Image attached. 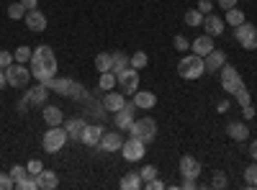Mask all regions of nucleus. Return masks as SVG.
<instances>
[{"label":"nucleus","instance_id":"obj_15","mask_svg":"<svg viewBox=\"0 0 257 190\" xmlns=\"http://www.w3.org/2000/svg\"><path fill=\"white\" fill-rule=\"evenodd\" d=\"M180 175H183V177H193V180H196V177L201 175V162H198L196 157H190V154L180 157Z\"/></svg>","mask_w":257,"mask_h":190},{"label":"nucleus","instance_id":"obj_7","mask_svg":"<svg viewBox=\"0 0 257 190\" xmlns=\"http://www.w3.org/2000/svg\"><path fill=\"white\" fill-rule=\"evenodd\" d=\"M67 139H70L67 136V129H62V126H52V129L44 134V149L54 154V152H59L62 146L67 144Z\"/></svg>","mask_w":257,"mask_h":190},{"label":"nucleus","instance_id":"obj_43","mask_svg":"<svg viewBox=\"0 0 257 190\" xmlns=\"http://www.w3.org/2000/svg\"><path fill=\"white\" fill-rule=\"evenodd\" d=\"M26 170H29V175H39L41 170H44V164H41L39 159H31V162H29V167H26Z\"/></svg>","mask_w":257,"mask_h":190},{"label":"nucleus","instance_id":"obj_23","mask_svg":"<svg viewBox=\"0 0 257 190\" xmlns=\"http://www.w3.org/2000/svg\"><path fill=\"white\" fill-rule=\"evenodd\" d=\"M123 105H126V98L121 95V93H105V98H103V108L105 111H121L123 108Z\"/></svg>","mask_w":257,"mask_h":190},{"label":"nucleus","instance_id":"obj_37","mask_svg":"<svg viewBox=\"0 0 257 190\" xmlns=\"http://www.w3.org/2000/svg\"><path fill=\"white\" fill-rule=\"evenodd\" d=\"M8 175L13 177V182H18L21 177H26V175H29V170H26V167H24V164H13Z\"/></svg>","mask_w":257,"mask_h":190},{"label":"nucleus","instance_id":"obj_1","mask_svg":"<svg viewBox=\"0 0 257 190\" xmlns=\"http://www.w3.org/2000/svg\"><path fill=\"white\" fill-rule=\"evenodd\" d=\"M29 70H31V77H36L39 82H49L57 75V57H54L52 47H47V44L36 47L31 54V62H29Z\"/></svg>","mask_w":257,"mask_h":190},{"label":"nucleus","instance_id":"obj_21","mask_svg":"<svg viewBox=\"0 0 257 190\" xmlns=\"http://www.w3.org/2000/svg\"><path fill=\"white\" fill-rule=\"evenodd\" d=\"M36 180H39V190H54L59 185V177H57L54 170H41L36 175Z\"/></svg>","mask_w":257,"mask_h":190},{"label":"nucleus","instance_id":"obj_33","mask_svg":"<svg viewBox=\"0 0 257 190\" xmlns=\"http://www.w3.org/2000/svg\"><path fill=\"white\" fill-rule=\"evenodd\" d=\"M8 18H13V21H21V18H26V8H24V3H11L8 6Z\"/></svg>","mask_w":257,"mask_h":190},{"label":"nucleus","instance_id":"obj_16","mask_svg":"<svg viewBox=\"0 0 257 190\" xmlns=\"http://www.w3.org/2000/svg\"><path fill=\"white\" fill-rule=\"evenodd\" d=\"M201 26L206 29L208 36H221V34H224V18L208 13V16H203V24H201Z\"/></svg>","mask_w":257,"mask_h":190},{"label":"nucleus","instance_id":"obj_11","mask_svg":"<svg viewBox=\"0 0 257 190\" xmlns=\"http://www.w3.org/2000/svg\"><path fill=\"white\" fill-rule=\"evenodd\" d=\"M134 111H137V103H126L121 111H116V116H113V123L118 126V129H123V131H128V126H132L137 118H134Z\"/></svg>","mask_w":257,"mask_h":190},{"label":"nucleus","instance_id":"obj_46","mask_svg":"<svg viewBox=\"0 0 257 190\" xmlns=\"http://www.w3.org/2000/svg\"><path fill=\"white\" fill-rule=\"evenodd\" d=\"M242 113H244V118H247V121H249V118H254V108H252V103H249V105H244Z\"/></svg>","mask_w":257,"mask_h":190},{"label":"nucleus","instance_id":"obj_9","mask_svg":"<svg viewBox=\"0 0 257 190\" xmlns=\"http://www.w3.org/2000/svg\"><path fill=\"white\" fill-rule=\"evenodd\" d=\"M144 141L142 139H137V136H128V141H123V146H121V154H123V159L126 162H139L142 157H144Z\"/></svg>","mask_w":257,"mask_h":190},{"label":"nucleus","instance_id":"obj_18","mask_svg":"<svg viewBox=\"0 0 257 190\" xmlns=\"http://www.w3.org/2000/svg\"><path fill=\"white\" fill-rule=\"evenodd\" d=\"M47 93H49V88L44 85V82H39L36 88H26V103L44 105V103H47Z\"/></svg>","mask_w":257,"mask_h":190},{"label":"nucleus","instance_id":"obj_48","mask_svg":"<svg viewBox=\"0 0 257 190\" xmlns=\"http://www.w3.org/2000/svg\"><path fill=\"white\" fill-rule=\"evenodd\" d=\"M21 3H24V8H26V11H34V8L39 6V0H21Z\"/></svg>","mask_w":257,"mask_h":190},{"label":"nucleus","instance_id":"obj_17","mask_svg":"<svg viewBox=\"0 0 257 190\" xmlns=\"http://www.w3.org/2000/svg\"><path fill=\"white\" fill-rule=\"evenodd\" d=\"M26 26L31 29V31H44L47 29V16L41 13L39 8H34V11H26Z\"/></svg>","mask_w":257,"mask_h":190},{"label":"nucleus","instance_id":"obj_10","mask_svg":"<svg viewBox=\"0 0 257 190\" xmlns=\"http://www.w3.org/2000/svg\"><path fill=\"white\" fill-rule=\"evenodd\" d=\"M116 82L121 85V90H126V93H137V90H139V72H137L134 67H126L123 72L116 75Z\"/></svg>","mask_w":257,"mask_h":190},{"label":"nucleus","instance_id":"obj_52","mask_svg":"<svg viewBox=\"0 0 257 190\" xmlns=\"http://www.w3.org/2000/svg\"><path fill=\"white\" fill-rule=\"evenodd\" d=\"M249 154H252V159L257 162V141H252V146H249Z\"/></svg>","mask_w":257,"mask_h":190},{"label":"nucleus","instance_id":"obj_22","mask_svg":"<svg viewBox=\"0 0 257 190\" xmlns=\"http://www.w3.org/2000/svg\"><path fill=\"white\" fill-rule=\"evenodd\" d=\"M226 134H229L234 141H244V139L249 136V129H247V123L231 121V123H226Z\"/></svg>","mask_w":257,"mask_h":190},{"label":"nucleus","instance_id":"obj_27","mask_svg":"<svg viewBox=\"0 0 257 190\" xmlns=\"http://www.w3.org/2000/svg\"><path fill=\"white\" fill-rule=\"evenodd\" d=\"M95 67H98L100 72H111V70H113V54H108V52L98 54V57H95Z\"/></svg>","mask_w":257,"mask_h":190},{"label":"nucleus","instance_id":"obj_31","mask_svg":"<svg viewBox=\"0 0 257 190\" xmlns=\"http://www.w3.org/2000/svg\"><path fill=\"white\" fill-rule=\"evenodd\" d=\"M128 65H132L134 70H144V67L149 65V57H147L144 52H134L132 59H128Z\"/></svg>","mask_w":257,"mask_h":190},{"label":"nucleus","instance_id":"obj_39","mask_svg":"<svg viewBox=\"0 0 257 190\" xmlns=\"http://www.w3.org/2000/svg\"><path fill=\"white\" fill-rule=\"evenodd\" d=\"M173 44H175V49H178V52H188V49H190V41H188L185 36H180V34L175 36Z\"/></svg>","mask_w":257,"mask_h":190},{"label":"nucleus","instance_id":"obj_44","mask_svg":"<svg viewBox=\"0 0 257 190\" xmlns=\"http://www.w3.org/2000/svg\"><path fill=\"white\" fill-rule=\"evenodd\" d=\"M144 187H147V190H162V187H165V182L155 177V180H149V182H144Z\"/></svg>","mask_w":257,"mask_h":190},{"label":"nucleus","instance_id":"obj_26","mask_svg":"<svg viewBox=\"0 0 257 190\" xmlns=\"http://www.w3.org/2000/svg\"><path fill=\"white\" fill-rule=\"evenodd\" d=\"M144 182H142V175L139 172H128V175H123L121 177V187L123 190H139Z\"/></svg>","mask_w":257,"mask_h":190},{"label":"nucleus","instance_id":"obj_14","mask_svg":"<svg viewBox=\"0 0 257 190\" xmlns=\"http://www.w3.org/2000/svg\"><path fill=\"white\" fill-rule=\"evenodd\" d=\"M98 146H100V152H118L123 146V136L118 131H105Z\"/></svg>","mask_w":257,"mask_h":190},{"label":"nucleus","instance_id":"obj_6","mask_svg":"<svg viewBox=\"0 0 257 190\" xmlns=\"http://www.w3.org/2000/svg\"><path fill=\"white\" fill-rule=\"evenodd\" d=\"M6 77L11 88H29L31 70H26V65H21V62H13L11 67H6Z\"/></svg>","mask_w":257,"mask_h":190},{"label":"nucleus","instance_id":"obj_40","mask_svg":"<svg viewBox=\"0 0 257 190\" xmlns=\"http://www.w3.org/2000/svg\"><path fill=\"white\" fill-rule=\"evenodd\" d=\"M11 187H16L13 177H11V175H6V172H0V190H11Z\"/></svg>","mask_w":257,"mask_h":190},{"label":"nucleus","instance_id":"obj_38","mask_svg":"<svg viewBox=\"0 0 257 190\" xmlns=\"http://www.w3.org/2000/svg\"><path fill=\"white\" fill-rule=\"evenodd\" d=\"M139 175H142V182H149V180L157 177V167L155 164H147L144 170H139Z\"/></svg>","mask_w":257,"mask_h":190},{"label":"nucleus","instance_id":"obj_2","mask_svg":"<svg viewBox=\"0 0 257 190\" xmlns=\"http://www.w3.org/2000/svg\"><path fill=\"white\" fill-rule=\"evenodd\" d=\"M221 88H224L229 95L237 98V103L242 105V108L252 103V95H249V90H247V85H244V80L239 77V72L234 70L231 65H224V67H221Z\"/></svg>","mask_w":257,"mask_h":190},{"label":"nucleus","instance_id":"obj_25","mask_svg":"<svg viewBox=\"0 0 257 190\" xmlns=\"http://www.w3.org/2000/svg\"><path fill=\"white\" fill-rule=\"evenodd\" d=\"M44 121L49 126H62L64 116H62V111L57 108V105H47V108H44Z\"/></svg>","mask_w":257,"mask_h":190},{"label":"nucleus","instance_id":"obj_42","mask_svg":"<svg viewBox=\"0 0 257 190\" xmlns=\"http://www.w3.org/2000/svg\"><path fill=\"white\" fill-rule=\"evenodd\" d=\"M13 62H16V59H13V54H11V52H0V67H3V70H6V67H11Z\"/></svg>","mask_w":257,"mask_h":190},{"label":"nucleus","instance_id":"obj_36","mask_svg":"<svg viewBox=\"0 0 257 190\" xmlns=\"http://www.w3.org/2000/svg\"><path fill=\"white\" fill-rule=\"evenodd\" d=\"M244 182L247 187H257V164H249L244 170Z\"/></svg>","mask_w":257,"mask_h":190},{"label":"nucleus","instance_id":"obj_34","mask_svg":"<svg viewBox=\"0 0 257 190\" xmlns=\"http://www.w3.org/2000/svg\"><path fill=\"white\" fill-rule=\"evenodd\" d=\"M185 24H188V26H201V24H203V13H201L198 8L188 11V13H185Z\"/></svg>","mask_w":257,"mask_h":190},{"label":"nucleus","instance_id":"obj_24","mask_svg":"<svg viewBox=\"0 0 257 190\" xmlns=\"http://www.w3.org/2000/svg\"><path fill=\"white\" fill-rule=\"evenodd\" d=\"M85 126H88V121H85V118H70L64 129H67V136H70V139H77V141H80Z\"/></svg>","mask_w":257,"mask_h":190},{"label":"nucleus","instance_id":"obj_28","mask_svg":"<svg viewBox=\"0 0 257 190\" xmlns=\"http://www.w3.org/2000/svg\"><path fill=\"white\" fill-rule=\"evenodd\" d=\"M224 24H229L231 29L239 26V24H244V13H242L239 8H229V11H226V18H224Z\"/></svg>","mask_w":257,"mask_h":190},{"label":"nucleus","instance_id":"obj_12","mask_svg":"<svg viewBox=\"0 0 257 190\" xmlns=\"http://www.w3.org/2000/svg\"><path fill=\"white\" fill-rule=\"evenodd\" d=\"M103 134H105L103 126H98V123H88V126H85V131H82V136H80V141H82V144H88V146H98L100 139H103Z\"/></svg>","mask_w":257,"mask_h":190},{"label":"nucleus","instance_id":"obj_8","mask_svg":"<svg viewBox=\"0 0 257 190\" xmlns=\"http://www.w3.org/2000/svg\"><path fill=\"white\" fill-rule=\"evenodd\" d=\"M234 36H237V41L242 44V49H247V52L257 49V29L252 24H247V21L239 26H234Z\"/></svg>","mask_w":257,"mask_h":190},{"label":"nucleus","instance_id":"obj_3","mask_svg":"<svg viewBox=\"0 0 257 190\" xmlns=\"http://www.w3.org/2000/svg\"><path fill=\"white\" fill-rule=\"evenodd\" d=\"M44 85L64 98H75V100H90V95L85 93V88L80 85V82L70 80V77H52L49 82H44Z\"/></svg>","mask_w":257,"mask_h":190},{"label":"nucleus","instance_id":"obj_35","mask_svg":"<svg viewBox=\"0 0 257 190\" xmlns=\"http://www.w3.org/2000/svg\"><path fill=\"white\" fill-rule=\"evenodd\" d=\"M31 54H34V49H29V47H18V49L13 52V59L21 62V65H26V62H31Z\"/></svg>","mask_w":257,"mask_h":190},{"label":"nucleus","instance_id":"obj_30","mask_svg":"<svg viewBox=\"0 0 257 190\" xmlns=\"http://www.w3.org/2000/svg\"><path fill=\"white\" fill-rule=\"evenodd\" d=\"M113 85H116V75L113 72H100V82H98V88L100 90H113Z\"/></svg>","mask_w":257,"mask_h":190},{"label":"nucleus","instance_id":"obj_51","mask_svg":"<svg viewBox=\"0 0 257 190\" xmlns=\"http://www.w3.org/2000/svg\"><path fill=\"white\" fill-rule=\"evenodd\" d=\"M216 111H219V113H226V111H229V100H221V103L216 105Z\"/></svg>","mask_w":257,"mask_h":190},{"label":"nucleus","instance_id":"obj_13","mask_svg":"<svg viewBox=\"0 0 257 190\" xmlns=\"http://www.w3.org/2000/svg\"><path fill=\"white\" fill-rule=\"evenodd\" d=\"M203 65H206V72H219L224 65H226V54L221 52V49H213V52H208L206 57H203Z\"/></svg>","mask_w":257,"mask_h":190},{"label":"nucleus","instance_id":"obj_20","mask_svg":"<svg viewBox=\"0 0 257 190\" xmlns=\"http://www.w3.org/2000/svg\"><path fill=\"white\" fill-rule=\"evenodd\" d=\"M134 103H137V108L149 111V108H155V105H157V95L149 93V90H137L134 93Z\"/></svg>","mask_w":257,"mask_h":190},{"label":"nucleus","instance_id":"obj_50","mask_svg":"<svg viewBox=\"0 0 257 190\" xmlns=\"http://www.w3.org/2000/svg\"><path fill=\"white\" fill-rule=\"evenodd\" d=\"M6 85H8V77H6V70L0 67V90H6Z\"/></svg>","mask_w":257,"mask_h":190},{"label":"nucleus","instance_id":"obj_41","mask_svg":"<svg viewBox=\"0 0 257 190\" xmlns=\"http://www.w3.org/2000/svg\"><path fill=\"white\" fill-rule=\"evenodd\" d=\"M211 185L219 187V190H224V187H226V175H224V172H216V175H213V180H211Z\"/></svg>","mask_w":257,"mask_h":190},{"label":"nucleus","instance_id":"obj_47","mask_svg":"<svg viewBox=\"0 0 257 190\" xmlns=\"http://www.w3.org/2000/svg\"><path fill=\"white\" fill-rule=\"evenodd\" d=\"M219 6L229 11V8H237V0H219Z\"/></svg>","mask_w":257,"mask_h":190},{"label":"nucleus","instance_id":"obj_19","mask_svg":"<svg viewBox=\"0 0 257 190\" xmlns=\"http://www.w3.org/2000/svg\"><path fill=\"white\" fill-rule=\"evenodd\" d=\"M213 36H208V34H203V36H198L196 41L190 44V49H193V54H198V57H206L208 52H213L216 47H213V41H211Z\"/></svg>","mask_w":257,"mask_h":190},{"label":"nucleus","instance_id":"obj_32","mask_svg":"<svg viewBox=\"0 0 257 190\" xmlns=\"http://www.w3.org/2000/svg\"><path fill=\"white\" fill-rule=\"evenodd\" d=\"M16 187L18 190H39V180H36V175H26L16 182Z\"/></svg>","mask_w":257,"mask_h":190},{"label":"nucleus","instance_id":"obj_29","mask_svg":"<svg viewBox=\"0 0 257 190\" xmlns=\"http://www.w3.org/2000/svg\"><path fill=\"white\" fill-rule=\"evenodd\" d=\"M126 67H132V65H128V57H126L123 52H116V54H113V70H111V72L118 75V72H123Z\"/></svg>","mask_w":257,"mask_h":190},{"label":"nucleus","instance_id":"obj_49","mask_svg":"<svg viewBox=\"0 0 257 190\" xmlns=\"http://www.w3.org/2000/svg\"><path fill=\"white\" fill-rule=\"evenodd\" d=\"M193 187H196V180H193V177H185V180H183V190H193Z\"/></svg>","mask_w":257,"mask_h":190},{"label":"nucleus","instance_id":"obj_45","mask_svg":"<svg viewBox=\"0 0 257 190\" xmlns=\"http://www.w3.org/2000/svg\"><path fill=\"white\" fill-rule=\"evenodd\" d=\"M198 11H201L203 16H208V13H211V0H201V3H198Z\"/></svg>","mask_w":257,"mask_h":190},{"label":"nucleus","instance_id":"obj_5","mask_svg":"<svg viewBox=\"0 0 257 190\" xmlns=\"http://www.w3.org/2000/svg\"><path fill=\"white\" fill-rule=\"evenodd\" d=\"M128 134L137 136V139H142L144 144H147V141H155V136H157V123H155V118H139V121H134L132 126H128Z\"/></svg>","mask_w":257,"mask_h":190},{"label":"nucleus","instance_id":"obj_4","mask_svg":"<svg viewBox=\"0 0 257 190\" xmlns=\"http://www.w3.org/2000/svg\"><path fill=\"white\" fill-rule=\"evenodd\" d=\"M178 75L183 80H198L201 75H206V65H203V57L198 54H188L178 62Z\"/></svg>","mask_w":257,"mask_h":190}]
</instances>
